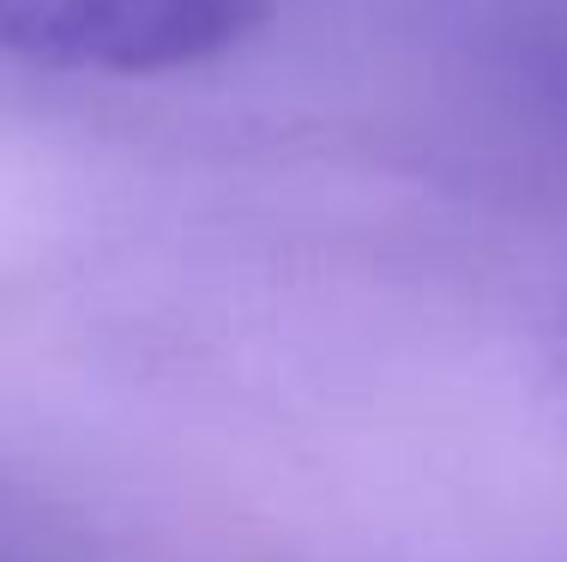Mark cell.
I'll list each match as a JSON object with an SVG mask.
<instances>
[{"label":"cell","mask_w":567,"mask_h":562,"mask_svg":"<svg viewBox=\"0 0 567 562\" xmlns=\"http://www.w3.org/2000/svg\"><path fill=\"white\" fill-rule=\"evenodd\" d=\"M266 0H0V49L73 73H175L224 55Z\"/></svg>","instance_id":"6da1fadb"}]
</instances>
